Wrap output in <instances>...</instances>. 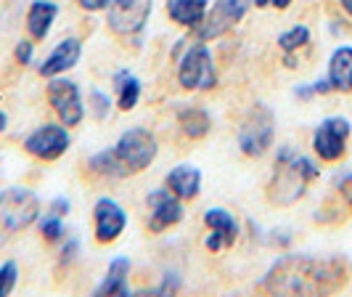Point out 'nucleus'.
Segmentation results:
<instances>
[{"instance_id":"9d476101","label":"nucleus","mask_w":352,"mask_h":297,"mask_svg":"<svg viewBox=\"0 0 352 297\" xmlns=\"http://www.w3.org/2000/svg\"><path fill=\"white\" fill-rule=\"evenodd\" d=\"M72 146L69 127L61 123H45L35 127L27 139H24V152L32 154L35 159L43 162H56L58 157H64Z\"/></svg>"},{"instance_id":"2f4dec72","label":"nucleus","mask_w":352,"mask_h":297,"mask_svg":"<svg viewBox=\"0 0 352 297\" xmlns=\"http://www.w3.org/2000/svg\"><path fill=\"white\" fill-rule=\"evenodd\" d=\"M48 212H53V215H58V218H64V215H69L72 212V202L69 196H56L51 202V207H48Z\"/></svg>"},{"instance_id":"2eb2a0df","label":"nucleus","mask_w":352,"mask_h":297,"mask_svg":"<svg viewBox=\"0 0 352 297\" xmlns=\"http://www.w3.org/2000/svg\"><path fill=\"white\" fill-rule=\"evenodd\" d=\"M80 56H82V40L74 35L64 37V40L45 56V61L40 64V74H43L45 80L58 77V74H67L69 70L77 67Z\"/></svg>"},{"instance_id":"5701e85b","label":"nucleus","mask_w":352,"mask_h":297,"mask_svg":"<svg viewBox=\"0 0 352 297\" xmlns=\"http://www.w3.org/2000/svg\"><path fill=\"white\" fill-rule=\"evenodd\" d=\"M85 167H88L90 175H98V178H127L124 167L120 165L117 154H114V146H109V149H101V152L90 154Z\"/></svg>"},{"instance_id":"dca6fc26","label":"nucleus","mask_w":352,"mask_h":297,"mask_svg":"<svg viewBox=\"0 0 352 297\" xmlns=\"http://www.w3.org/2000/svg\"><path fill=\"white\" fill-rule=\"evenodd\" d=\"M56 19H58L56 0H32L27 8V35L32 40H45L51 35Z\"/></svg>"},{"instance_id":"393cba45","label":"nucleus","mask_w":352,"mask_h":297,"mask_svg":"<svg viewBox=\"0 0 352 297\" xmlns=\"http://www.w3.org/2000/svg\"><path fill=\"white\" fill-rule=\"evenodd\" d=\"M37 228H40L43 239H48V242H58V239H64V234H67L64 218H58V215H53V212L37 218Z\"/></svg>"},{"instance_id":"f8f14e48","label":"nucleus","mask_w":352,"mask_h":297,"mask_svg":"<svg viewBox=\"0 0 352 297\" xmlns=\"http://www.w3.org/2000/svg\"><path fill=\"white\" fill-rule=\"evenodd\" d=\"M146 205H148V210H151V215H148V231H151V234H162V231H167V228L177 226V223L183 221V215H186L183 199L175 196L167 186L146 194Z\"/></svg>"},{"instance_id":"f3484780","label":"nucleus","mask_w":352,"mask_h":297,"mask_svg":"<svg viewBox=\"0 0 352 297\" xmlns=\"http://www.w3.org/2000/svg\"><path fill=\"white\" fill-rule=\"evenodd\" d=\"M164 186L175 196H180L183 202L196 199L199 192H201V170L196 165H175L164 178Z\"/></svg>"},{"instance_id":"72a5a7b5","label":"nucleus","mask_w":352,"mask_h":297,"mask_svg":"<svg viewBox=\"0 0 352 297\" xmlns=\"http://www.w3.org/2000/svg\"><path fill=\"white\" fill-rule=\"evenodd\" d=\"M316 96V90H313V83H307V85H297L294 88V99H300V101H310Z\"/></svg>"},{"instance_id":"423d86ee","label":"nucleus","mask_w":352,"mask_h":297,"mask_svg":"<svg viewBox=\"0 0 352 297\" xmlns=\"http://www.w3.org/2000/svg\"><path fill=\"white\" fill-rule=\"evenodd\" d=\"M177 83L183 90H210L217 85V72L210 45L196 40L177 59Z\"/></svg>"},{"instance_id":"1a4fd4ad","label":"nucleus","mask_w":352,"mask_h":297,"mask_svg":"<svg viewBox=\"0 0 352 297\" xmlns=\"http://www.w3.org/2000/svg\"><path fill=\"white\" fill-rule=\"evenodd\" d=\"M254 6V0H214L204 21L194 30L196 40L201 43H210V40H217L220 35L230 32L241 19L247 17V11Z\"/></svg>"},{"instance_id":"c85d7f7f","label":"nucleus","mask_w":352,"mask_h":297,"mask_svg":"<svg viewBox=\"0 0 352 297\" xmlns=\"http://www.w3.org/2000/svg\"><path fill=\"white\" fill-rule=\"evenodd\" d=\"M14 59H16L19 67H30L35 61V43H32V37L19 40L16 48H14Z\"/></svg>"},{"instance_id":"39448f33","label":"nucleus","mask_w":352,"mask_h":297,"mask_svg":"<svg viewBox=\"0 0 352 297\" xmlns=\"http://www.w3.org/2000/svg\"><path fill=\"white\" fill-rule=\"evenodd\" d=\"M114 154L127 175H135L151 167L159 154L157 136L148 127H127L114 143Z\"/></svg>"},{"instance_id":"a878e982","label":"nucleus","mask_w":352,"mask_h":297,"mask_svg":"<svg viewBox=\"0 0 352 297\" xmlns=\"http://www.w3.org/2000/svg\"><path fill=\"white\" fill-rule=\"evenodd\" d=\"M88 104H90V112H93V117L101 123L109 117V112H111V99H109V93L104 90H98V88H93L88 96Z\"/></svg>"},{"instance_id":"7c9ffc66","label":"nucleus","mask_w":352,"mask_h":297,"mask_svg":"<svg viewBox=\"0 0 352 297\" xmlns=\"http://www.w3.org/2000/svg\"><path fill=\"white\" fill-rule=\"evenodd\" d=\"M336 192L342 196V202L352 210V173H344L336 178Z\"/></svg>"},{"instance_id":"4c0bfd02","label":"nucleus","mask_w":352,"mask_h":297,"mask_svg":"<svg viewBox=\"0 0 352 297\" xmlns=\"http://www.w3.org/2000/svg\"><path fill=\"white\" fill-rule=\"evenodd\" d=\"M8 130V114L0 109V133H6Z\"/></svg>"},{"instance_id":"e433bc0d","label":"nucleus","mask_w":352,"mask_h":297,"mask_svg":"<svg viewBox=\"0 0 352 297\" xmlns=\"http://www.w3.org/2000/svg\"><path fill=\"white\" fill-rule=\"evenodd\" d=\"M292 3H294V0H270V6H273V8H278V11H283V8H289Z\"/></svg>"},{"instance_id":"bb28decb","label":"nucleus","mask_w":352,"mask_h":297,"mask_svg":"<svg viewBox=\"0 0 352 297\" xmlns=\"http://www.w3.org/2000/svg\"><path fill=\"white\" fill-rule=\"evenodd\" d=\"M19 281V265L16 260H6L0 263V297L11 295L14 287Z\"/></svg>"},{"instance_id":"4be33fe9","label":"nucleus","mask_w":352,"mask_h":297,"mask_svg":"<svg viewBox=\"0 0 352 297\" xmlns=\"http://www.w3.org/2000/svg\"><path fill=\"white\" fill-rule=\"evenodd\" d=\"M177 125L188 139H204L212 130V117L201 106H177Z\"/></svg>"},{"instance_id":"f03ea898","label":"nucleus","mask_w":352,"mask_h":297,"mask_svg":"<svg viewBox=\"0 0 352 297\" xmlns=\"http://www.w3.org/2000/svg\"><path fill=\"white\" fill-rule=\"evenodd\" d=\"M318 175H320V167L316 165V159L305 154H294L281 165H273V175L267 183V202L276 207H289L300 202Z\"/></svg>"},{"instance_id":"ea45409f","label":"nucleus","mask_w":352,"mask_h":297,"mask_svg":"<svg viewBox=\"0 0 352 297\" xmlns=\"http://www.w3.org/2000/svg\"><path fill=\"white\" fill-rule=\"evenodd\" d=\"M254 6H257V8H265V6H270V0H254Z\"/></svg>"},{"instance_id":"aec40b11","label":"nucleus","mask_w":352,"mask_h":297,"mask_svg":"<svg viewBox=\"0 0 352 297\" xmlns=\"http://www.w3.org/2000/svg\"><path fill=\"white\" fill-rule=\"evenodd\" d=\"M210 11V0H167V17L194 32Z\"/></svg>"},{"instance_id":"473e14b6","label":"nucleus","mask_w":352,"mask_h":297,"mask_svg":"<svg viewBox=\"0 0 352 297\" xmlns=\"http://www.w3.org/2000/svg\"><path fill=\"white\" fill-rule=\"evenodd\" d=\"M77 6L88 14H98V11H106L111 6V0H77Z\"/></svg>"},{"instance_id":"0eeeda50","label":"nucleus","mask_w":352,"mask_h":297,"mask_svg":"<svg viewBox=\"0 0 352 297\" xmlns=\"http://www.w3.org/2000/svg\"><path fill=\"white\" fill-rule=\"evenodd\" d=\"M154 0H111L106 8V27L122 40L138 37L151 19Z\"/></svg>"},{"instance_id":"412c9836","label":"nucleus","mask_w":352,"mask_h":297,"mask_svg":"<svg viewBox=\"0 0 352 297\" xmlns=\"http://www.w3.org/2000/svg\"><path fill=\"white\" fill-rule=\"evenodd\" d=\"M111 83H114V90H117V106L122 112H133L138 106V101H141V80L130 70H117L114 77H111Z\"/></svg>"},{"instance_id":"4468645a","label":"nucleus","mask_w":352,"mask_h":297,"mask_svg":"<svg viewBox=\"0 0 352 297\" xmlns=\"http://www.w3.org/2000/svg\"><path fill=\"white\" fill-rule=\"evenodd\" d=\"M204 226L210 228V236H207V242H204V247H207L210 252H220V249H226V247H233L239 242V236H241L239 221H236L228 210H223V207H210V210H204Z\"/></svg>"},{"instance_id":"7ed1b4c3","label":"nucleus","mask_w":352,"mask_h":297,"mask_svg":"<svg viewBox=\"0 0 352 297\" xmlns=\"http://www.w3.org/2000/svg\"><path fill=\"white\" fill-rule=\"evenodd\" d=\"M40 218V196L32 189L11 186L0 192V245H6L14 234L32 226Z\"/></svg>"},{"instance_id":"9b49d317","label":"nucleus","mask_w":352,"mask_h":297,"mask_svg":"<svg viewBox=\"0 0 352 297\" xmlns=\"http://www.w3.org/2000/svg\"><path fill=\"white\" fill-rule=\"evenodd\" d=\"M352 133V123L344 117H326L323 123L313 130V152L323 162H339L347 152V139Z\"/></svg>"},{"instance_id":"cd10ccee","label":"nucleus","mask_w":352,"mask_h":297,"mask_svg":"<svg viewBox=\"0 0 352 297\" xmlns=\"http://www.w3.org/2000/svg\"><path fill=\"white\" fill-rule=\"evenodd\" d=\"M180 287H183L180 274H177V271H164V276H162V281H159V287H154L148 295H177Z\"/></svg>"},{"instance_id":"f257e3e1","label":"nucleus","mask_w":352,"mask_h":297,"mask_svg":"<svg viewBox=\"0 0 352 297\" xmlns=\"http://www.w3.org/2000/svg\"><path fill=\"white\" fill-rule=\"evenodd\" d=\"M350 279L344 258H313V255H283L267 268L260 289L270 295H329L342 289Z\"/></svg>"},{"instance_id":"58836bf2","label":"nucleus","mask_w":352,"mask_h":297,"mask_svg":"<svg viewBox=\"0 0 352 297\" xmlns=\"http://www.w3.org/2000/svg\"><path fill=\"white\" fill-rule=\"evenodd\" d=\"M339 6H342V11H344L347 17H352V0H339Z\"/></svg>"},{"instance_id":"f704fd0d","label":"nucleus","mask_w":352,"mask_h":297,"mask_svg":"<svg viewBox=\"0 0 352 297\" xmlns=\"http://www.w3.org/2000/svg\"><path fill=\"white\" fill-rule=\"evenodd\" d=\"M273 245H278V247H289V242H292V234H281V228H276L270 236H267Z\"/></svg>"},{"instance_id":"6e6552de","label":"nucleus","mask_w":352,"mask_h":297,"mask_svg":"<svg viewBox=\"0 0 352 297\" xmlns=\"http://www.w3.org/2000/svg\"><path fill=\"white\" fill-rule=\"evenodd\" d=\"M45 96H48V104L56 112V117L61 120V125L67 127H77L85 120V101H82V93L77 83H72L69 77L58 74L48 80L45 88Z\"/></svg>"},{"instance_id":"6ab92c4d","label":"nucleus","mask_w":352,"mask_h":297,"mask_svg":"<svg viewBox=\"0 0 352 297\" xmlns=\"http://www.w3.org/2000/svg\"><path fill=\"white\" fill-rule=\"evenodd\" d=\"M329 83L336 93H352V45H339L329 56Z\"/></svg>"},{"instance_id":"c756f323","label":"nucleus","mask_w":352,"mask_h":297,"mask_svg":"<svg viewBox=\"0 0 352 297\" xmlns=\"http://www.w3.org/2000/svg\"><path fill=\"white\" fill-rule=\"evenodd\" d=\"M77 255H80V242L72 236V239H67L64 245H61V255H58V265L61 268H67L69 263L77 260Z\"/></svg>"},{"instance_id":"a211bd4d","label":"nucleus","mask_w":352,"mask_h":297,"mask_svg":"<svg viewBox=\"0 0 352 297\" xmlns=\"http://www.w3.org/2000/svg\"><path fill=\"white\" fill-rule=\"evenodd\" d=\"M127 279H130V258H127V255H117L114 260L109 263V271H106V276L101 279V284L96 287V292H93V295H98V297L130 295Z\"/></svg>"},{"instance_id":"c9c22d12","label":"nucleus","mask_w":352,"mask_h":297,"mask_svg":"<svg viewBox=\"0 0 352 297\" xmlns=\"http://www.w3.org/2000/svg\"><path fill=\"white\" fill-rule=\"evenodd\" d=\"M283 67H289V70L297 67V56H294V53H286V56H283Z\"/></svg>"},{"instance_id":"b1692460","label":"nucleus","mask_w":352,"mask_h":297,"mask_svg":"<svg viewBox=\"0 0 352 297\" xmlns=\"http://www.w3.org/2000/svg\"><path fill=\"white\" fill-rule=\"evenodd\" d=\"M307 43H310V27H305V24H294V27H289L286 32L278 35V48L283 53H297Z\"/></svg>"},{"instance_id":"ddd939ff","label":"nucleus","mask_w":352,"mask_h":297,"mask_svg":"<svg viewBox=\"0 0 352 297\" xmlns=\"http://www.w3.org/2000/svg\"><path fill=\"white\" fill-rule=\"evenodd\" d=\"M93 226H96V239L101 245H111V242H117L122 236L124 228H127V212H124V207L117 199L101 196L93 205Z\"/></svg>"},{"instance_id":"20e7f679","label":"nucleus","mask_w":352,"mask_h":297,"mask_svg":"<svg viewBox=\"0 0 352 297\" xmlns=\"http://www.w3.org/2000/svg\"><path fill=\"white\" fill-rule=\"evenodd\" d=\"M239 149L244 157H263L270 152L276 141V114L263 101L249 106L244 120L239 125Z\"/></svg>"}]
</instances>
